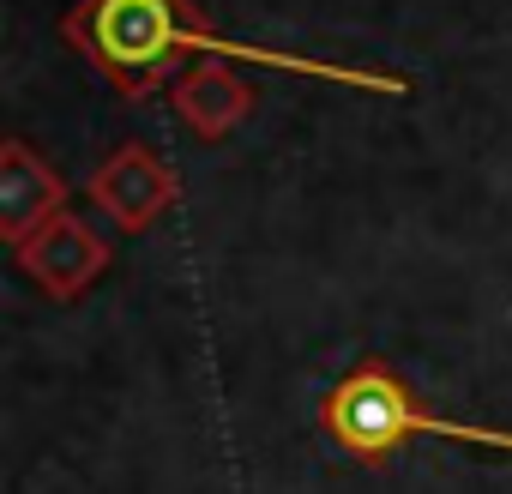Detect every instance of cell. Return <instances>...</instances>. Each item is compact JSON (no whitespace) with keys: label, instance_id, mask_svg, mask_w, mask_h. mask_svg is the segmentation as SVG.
Instances as JSON below:
<instances>
[{"label":"cell","instance_id":"cell-1","mask_svg":"<svg viewBox=\"0 0 512 494\" xmlns=\"http://www.w3.org/2000/svg\"><path fill=\"white\" fill-rule=\"evenodd\" d=\"M61 37L121 91V97H151L169 73L175 55H211V61H247V67H272V73H302V79H326V85H356V91H392L404 97L410 79L404 73H374V67H338V61H314V55H290V49H260L211 31V19L187 0H79L61 19Z\"/></svg>","mask_w":512,"mask_h":494},{"label":"cell","instance_id":"cell-2","mask_svg":"<svg viewBox=\"0 0 512 494\" xmlns=\"http://www.w3.org/2000/svg\"><path fill=\"white\" fill-rule=\"evenodd\" d=\"M326 434H332L350 458H368V464L386 458V452H398L410 434H434V440H464V446L512 452V434H506V428L434 416V410H428L392 368H380V362L350 368V374L326 392Z\"/></svg>","mask_w":512,"mask_h":494},{"label":"cell","instance_id":"cell-3","mask_svg":"<svg viewBox=\"0 0 512 494\" xmlns=\"http://www.w3.org/2000/svg\"><path fill=\"white\" fill-rule=\"evenodd\" d=\"M13 254H19L25 278H31L37 290H49L55 302H79V296L109 272V241H103L85 217H73V211L49 217L31 241L13 247Z\"/></svg>","mask_w":512,"mask_h":494},{"label":"cell","instance_id":"cell-4","mask_svg":"<svg viewBox=\"0 0 512 494\" xmlns=\"http://www.w3.org/2000/svg\"><path fill=\"white\" fill-rule=\"evenodd\" d=\"M85 193L97 199V211L103 217H115V229H127V235H145L169 205H175V175H169V163L151 151V145H115L109 157H103V169L85 181Z\"/></svg>","mask_w":512,"mask_h":494},{"label":"cell","instance_id":"cell-5","mask_svg":"<svg viewBox=\"0 0 512 494\" xmlns=\"http://www.w3.org/2000/svg\"><path fill=\"white\" fill-rule=\"evenodd\" d=\"M253 103H260V91H253L241 73H229L223 61H193V67H181L175 79H169V109H175V121L193 133V139H229L247 115H253Z\"/></svg>","mask_w":512,"mask_h":494},{"label":"cell","instance_id":"cell-6","mask_svg":"<svg viewBox=\"0 0 512 494\" xmlns=\"http://www.w3.org/2000/svg\"><path fill=\"white\" fill-rule=\"evenodd\" d=\"M67 211V181L55 175V163H43L25 139L0 145V229L7 241H31L49 217Z\"/></svg>","mask_w":512,"mask_h":494}]
</instances>
